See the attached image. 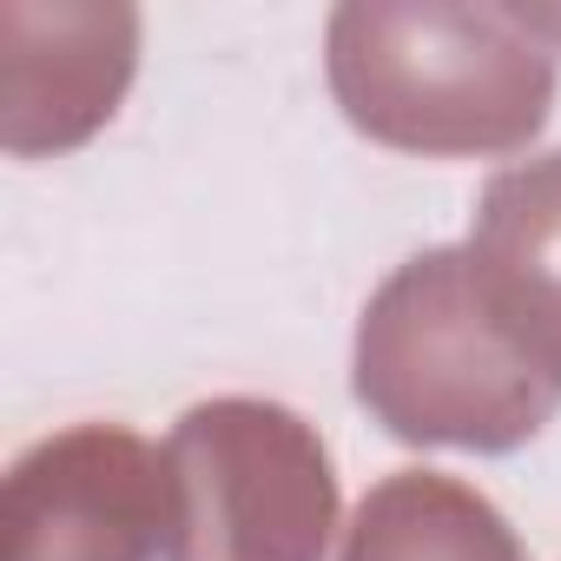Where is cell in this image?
<instances>
[{"instance_id": "1", "label": "cell", "mask_w": 561, "mask_h": 561, "mask_svg": "<svg viewBox=\"0 0 561 561\" xmlns=\"http://www.w3.org/2000/svg\"><path fill=\"white\" fill-rule=\"evenodd\" d=\"M331 93L397 152H508L554 106V54L515 8H337Z\"/></svg>"}, {"instance_id": "2", "label": "cell", "mask_w": 561, "mask_h": 561, "mask_svg": "<svg viewBox=\"0 0 561 561\" xmlns=\"http://www.w3.org/2000/svg\"><path fill=\"white\" fill-rule=\"evenodd\" d=\"M357 403L403 443L515 449L554 416L561 390L489 318L469 257L423 251L357 324Z\"/></svg>"}, {"instance_id": "3", "label": "cell", "mask_w": 561, "mask_h": 561, "mask_svg": "<svg viewBox=\"0 0 561 561\" xmlns=\"http://www.w3.org/2000/svg\"><path fill=\"white\" fill-rule=\"evenodd\" d=\"M165 456V561H324L337 476L305 416L218 397L179 416Z\"/></svg>"}, {"instance_id": "4", "label": "cell", "mask_w": 561, "mask_h": 561, "mask_svg": "<svg viewBox=\"0 0 561 561\" xmlns=\"http://www.w3.org/2000/svg\"><path fill=\"white\" fill-rule=\"evenodd\" d=\"M165 456L133 430L87 423L34 443L0 495V561H146L165 548Z\"/></svg>"}, {"instance_id": "5", "label": "cell", "mask_w": 561, "mask_h": 561, "mask_svg": "<svg viewBox=\"0 0 561 561\" xmlns=\"http://www.w3.org/2000/svg\"><path fill=\"white\" fill-rule=\"evenodd\" d=\"M462 257L489 318L561 390V152L489 179Z\"/></svg>"}, {"instance_id": "6", "label": "cell", "mask_w": 561, "mask_h": 561, "mask_svg": "<svg viewBox=\"0 0 561 561\" xmlns=\"http://www.w3.org/2000/svg\"><path fill=\"white\" fill-rule=\"evenodd\" d=\"M337 561H528V554L502 522V508L469 482L436 469H397L357 502Z\"/></svg>"}]
</instances>
